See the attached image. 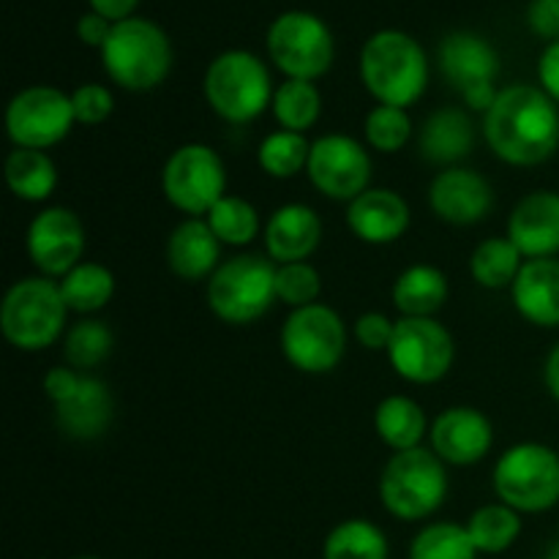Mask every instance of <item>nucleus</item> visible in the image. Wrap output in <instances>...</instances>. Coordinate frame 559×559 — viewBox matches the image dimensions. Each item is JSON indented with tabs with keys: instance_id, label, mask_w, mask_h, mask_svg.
Here are the masks:
<instances>
[{
	"instance_id": "nucleus-48",
	"label": "nucleus",
	"mask_w": 559,
	"mask_h": 559,
	"mask_svg": "<svg viewBox=\"0 0 559 559\" xmlns=\"http://www.w3.org/2000/svg\"><path fill=\"white\" fill-rule=\"evenodd\" d=\"M544 559H559V540H557L555 546H551L549 551H546V557H544Z\"/></svg>"
},
{
	"instance_id": "nucleus-15",
	"label": "nucleus",
	"mask_w": 559,
	"mask_h": 559,
	"mask_svg": "<svg viewBox=\"0 0 559 559\" xmlns=\"http://www.w3.org/2000/svg\"><path fill=\"white\" fill-rule=\"evenodd\" d=\"M311 183L331 200L353 202L371 183V156L358 140L347 134H328L311 142L309 153Z\"/></svg>"
},
{
	"instance_id": "nucleus-33",
	"label": "nucleus",
	"mask_w": 559,
	"mask_h": 559,
	"mask_svg": "<svg viewBox=\"0 0 559 559\" xmlns=\"http://www.w3.org/2000/svg\"><path fill=\"white\" fill-rule=\"evenodd\" d=\"M273 115L284 131H309L317 123L322 109L320 91L314 82L306 80H287L276 93H273Z\"/></svg>"
},
{
	"instance_id": "nucleus-4",
	"label": "nucleus",
	"mask_w": 559,
	"mask_h": 559,
	"mask_svg": "<svg viewBox=\"0 0 559 559\" xmlns=\"http://www.w3.org/2000/svg\"><path fill=\"white\" fill-rule=\"evenodd\" d=\"M66 314L69 306L58 282L47 276L20 278L11 284L0 306V331L11 347L38 353L63 336Z\"/></svg>"
},
{
	"instance_id": "nucleus-3",
	"label": "nucleus",
	"mask_w": 559,
	"mask_h": 559,
	"mask_svg": "<svg viewBox=\"0 0 559 559\" xmlns=\"http://www.w3.org/2000/svg\"><path fill=\"white\" fill-rule=\"evenodd\" d=\"M102 63L115 85L145 93L167 80L173 69V44L156 22L131 16L112 25L102 47Z\"/></svg>"
},
{
	"instance_id": "nucleus-8",
	"label": "nucleus",
	"mask_w": 559,
	"mask_h": 559,
	"mask_svg": "<svg viewBox=\"0 0 559 559\" xmlns=\"http://www.w3.org/2000/svg\"><path fill=\"white\" fill-rule=\"evenodd\" d=\"M500 502L519 513H544L559 506V453L540 442L508 448L495 467Z\"/></svg>"
},
{
	"instance_id": "nucleus-45",
	"label": "nucleus",
	"mask_w": 559,
	"mask_h": 559,
	"mask_svg": "<svg viewBox=\"0 0 559 559\" xmlns=\"http://www.w3.org/2000/svg\"><path fill=\"white\" fill-rule=\"evenodd\" d=\"M109 31H112V22L104 20V16L96 14V11L82 16L80 25H76V33H80L82 41H85L87 47H98V49H102L104 41L109 38Z\"/></svg>"
},
{
	"instance_id": "nucleus-2",
	"label": "nucleus",
	"mask_w": 559,
	"mask_h": 559,
	"mask_svg": "<svg viewBox=\"0 0 559 559\" xmlns=\"http://www.w3.org/2000/svg\"><path fill=\"white\" fill-rule=\"evenodd\" d=\"M360 80L380 104L407 109L429 85V58L407 33L380 31L364 44Z\"/></svg>"
},
{
	"instance_id": "nucleus-44",
	"label": "nucleus",
	"mask_w": 559,
	"mask_h": 559,
	"mask_svg": "<svg viewBox=\"0 0 559 559\" xmlns=\"http://www.w3.org/2000/svg\"><path fill=\"white\" fill-rule=\"evenodd\" d=\"M540 87L559 104V41H551L538 60Z\"/></svg>"
},
{
	"instance_id": "nucleus-25",
	"label": "nucleus",
	"mask_w": 559,
	"mask_h": 559,
	"mask_svg": "<svg viewBox=\"0 0 559 559\" xmlns=\"http://www.w3.org/2000/svg\"><path fill=\"white\" fill-rule=\"evenodd\" d=\"M475 145V126L464 109L445 107L429 115L420 129V153L431 164H456Z\"/></svg>"
},
{
	"instance_id": "nucleus-34",
	"label": "nucleus",
	"mask_w": 559,
	"mask_h": 559,
	"mask_svg": "<svg viewBox=\"0 0 559 559\" xmlns=\"http://www.w3.org/2000/svg\"><path fill=\"white\" fill-rule=\"evenodd\" d=\"M409 559H478L467 527L437 522L420 530L409 544Z\"/></svg>"
},
{
	"instance_id": "nucleus-27",
	"label": "nucleus",
	"mask_w": 559,
	"mask_h": 559,
	"mask_svg": "<svg viewBox=\"0 0 559 559\" xmlns=\"http://www.w3.org/2000/svg\"><path fill=\"white\" fill-rule=\"evenodd\" d=\"M374 426L388 448L396 453L413 451V448H420L426 435V413L409 396H388L377 407Z\"/></svg>"
},
{
	"instance_id": "nucleus-46",
	"label": "nucleus",
	"mask_w": 559,
	"mask_h": 559,
	"mask_svg": "<svg viewBox=\"0 0 559 559\" xmlns=\"http://www.w3.org/2000/svg\"><path fill=\"white\" fill-rule=\"evenodd\" d=\"M136 3L140 0H91V9L115 25V22L131 20V11L136 9Z\"/></svg>"
},
{
	"instance_id": "nucleus-29",
	"label": "nucleus",
	"mask_w": 559,
	"mask_h": 559,
	"mask_svg": "<svg viewBox=\"0 0 559 559\" xmlns=\"http://www.w3.org/2000/svg\"><path fill=\"white\" fill-rule=\"evenodd\" d=\"M58 284L69 311H80V314H93V311L104 309L115 295L112 271L98 262H80Z\"/></svg>"
},
{
	"instance_id": "nucleus-20",
	"label": "nucleus",
	"mask_w": 559,
	"mask_h": 559,
	"mask_svg": "<svg viewBox=\"0 0 559 559\" xmlns=\"http://www.w3.org/2000/svg\"><path fill=\"white\" fill-rule=\"evenodd\" d=\"M347 224L364 243L385 246L402 238L409 227V205L399 191L369 189L347 207Z\"/></svg>"
},
{
	"instance_id": "nucleus-37",
	"label": "nucleus",
	"mask_w": 559,
	"mask_h": 559,
	"mask_svg": "<svg viewBox=\"0 0 559 559\" xmlns=\"http://www.w3.org/2000/svg\"><path fill=\"white\" fill-rule=\"evenodd\" d=\"M112 331L107 328V322L102 320H82L66 333V360H69L71 369L87 371L93 366L104 364L112 353Z\"/></svg>"
},
{
	"instance_id": "nucleus-28",
	"label": "nucleus",
	"mask_w": 559,
	"mask_h": 559,
	"mask_svg": "<svg viewBox=\"0 0 559 559\" xmlns=\"http://www.w3.org/2000/svg\"><path fill=\"white\" fill-rule=\"evenodd\" d=\"M5 183L20 200L44 202L58 186V169L44 151L16 147L5 158Z\"/></svg>"
},
{
	"instance_id": "nucleus-49",
	"label": "nucleus",
	"mask_w": 559,
	"mask_h": 559,
	"mask_svg": "<svg viewBox=\"0 0 559 559\" xmlns=\"http://www.w3.org/2000/svg\"><path fill=\"white\" fill-rule=\"evenodd\" d=\"M74 559H102V557H74Z\"/></svg>"
},
{
	"instance_id": "nucleus-9",
	"label": "nucleus",
	"mask_w": 559,
	"mask_h": 559,
	"mask_svg": "<svg viewBox=\"0 0 559 559\" xmlns=\"http://www.w3.org/2000/svg\"><path fill=\"white\" fill-rule=\"evenodd\" d=\"M162 189L169 205L178 211L194 218L207 216L213 205L227 197L224 194L227 173H224L222 156L202 142L180 145L164 164Z\"/></svg>"
},
{
	"instance_id": "nucleus-38",
	"label": "nucleus",
	"mask_w": 559,
	"mask_h": 559,
	"mask_svg": "<svg viewBox=\"0 0 559 559\" xmlns=\"http://www.w3.org/2000/svg\"><path fill=\"white\" fill-rule=\"evenodd\" d=\"M413 136V120L402 107H380L366 115V140L380 153H399Z\"/></svg>"
},
{
	"instance_id": "nucleus-26",
	"label": "nucleus",
	"mask_w": 559,
	"mask_h": 559,
	"mask_svg": "<svg viewBox=\"0 0 559 559\" xmlns=\"http://www.w3.org/2000/svg\"><path fill=\"white\" fill-rule=\"evenodd\" d=\"M448 300V278L435 265H413L393 284V304L404 317H435Z\"/></svg>"
},
{
	"instance_id": "nucleus-22",
	"label": "nucleus",
	"mask_w": 559,
	"mask_h": 559,
	"mask_svg": "<svg viewBox=\"0 0 559 559\" xmlns=\"http://www.w3.org/2000/svg\"><path fill=\"white\" fill-rule=\"evenodd\" d=\"M222 260V240L205 218H186L167 240V265L183 282H200L216 273Z\"/></svg>"
},
{
	"instance_id": "nucleus-13",
	"label": "nucleus",
	"mask_w": 559,
	"mask_h": 559,
	"mask_svg": "<svg viewBox=\"0 0 559 559\" xmlns=\"http://www.w3.org/2000/svg\"><path fill=\"white\" fill-rule=\"evenodd\" d=\"M76 123L71 96L52 85H33L16 93L5 109V131L16 147L47 151L66 140Z\"/></svg>"
},
{
	"instance_id": "nucleus-36",
	"label": "nucleus",
	"mask_w": 559,
	"mask_h": 559,
	"mask_svg": "<svg viewBox=\"0 0 559 559\" xmlns=\"http://www.w3.org/2000/svg\"><path fill=\"white\" fill-rule=\"evenodd\" d=\"M309 153L311 142L304 134L282 129L262 140L257 158L271 178H295L300 169L309 167Z\"/></svg>"
},
{
	"instance_id": "nucleus-32",
	"label": "nucleus",
	"mask_w": 559,
	"mask_h": 559,
	"mask_svg": "<svg viewBox=\"0 0 559 559\" xmlns=\"http://www.w3.org/2000/svg\"><path fill=\"white\" fill-rule=\"evenodd\" d=\"M322 559H388V538L366 519H347L328 533Z\"/></svg>"
},
{
	"instance_id": "nucleus-23",
	"label": "nucleus",
	"mask_w": 559,
	"mask_h": 559,
	"mask_svg": "<svg viewBox=\"0 0 559 559\" xmlns=\"http://www.w3.org/2000/svg\"><path fill=\"white\" fill-rule=\"evenodd\" d=\"M513 306L538 328H559V260H527L511 287Z\"/></svg>"
},
{
	"instance_id": "nucleus-5",
	"label": "nucleus",
	"mask_w": 559,
	"mask_h": 559,
	"mask_svg": "<svg viewBox=\"0 0 559 559\" xmlns=\"http://www.w3.org/2000/svg\"><path fill=\"white\" fill-rule=\"evenodd\" d=\"M448 497L445 462L429 448L402 451L385 464L380 478V500L391 516L420 522L440 511Z\"/></svg>"
},
{
	"instance_id": "nucleus-10",
	"label": "nucleus",
	"mask_w": 559,
	"mask_h": 559,
	"mask_svg": "<svg viewBox=\"0 0 559 559\" xmlns=\"http://www.w3.org/2000/svg\"><path fill=\"white\" fill-rule=\"evenodd\" d=\"M347 349V328L331 306L311 304L293 309L282 328V353L304 374H328Z\"/></svg>"
},
{
	"instance_id": "nucleus-7",
	"label": "nucleus",
	"mask_w": 559,
	"mask_h": 559,
	"mask_svg": "<svg viewBox=\"0 0 559 559\" xmlns=\"http://www.w3.org/2000/svg\"><path fill=\"white\" fill-rule=\"evenodd\" d=\"M205 98L218 118L249 123L273 104L271 74L254 52L229 49L207 66Z\"/></svg>"
},
{
	"instance_id": "nucleus-6",
	"label": "nucleus",
	"mask_w": 559,
	"mask_h": 559,
	"mask_svg": "<svg viewBox=\"0 0 559 559\" xmlns=\"http://www.w3.org/2000/svg\"><path fill=\"white\" fill-rule=\"evenodd\" d=\"M276 273L273 260L262 254H240L222 262L207 282V306L229 325H249L276 304Z\"/></svg>"
},
{
	"instance_id": "nucleus-30",
	"label": "nucleus",
	"mask_w": 559,
	"mask_h": 559,
	"mask_svg": "<svg viewBox=\"0 0 559 559\" xmlns=\"http://www.w3.org/2000/svg\"><path fill=\"white\" fill-rule=\"evenodd\" d=\"M524 267V254L511 238H489L469 257V273L486 289L513 287L519 271Z\"/></svg>"
},
{
	"instance_id": "nucleus-21",
	"label": "nucleus",
	"mask_w": 559,
	"mask_h": 559,
	"mask_svg": "<svg viewBox=\"0 0 559 559\" xmlns=\"http://www.w3.org/2000/svg\"><path fill=\"white\" fill-rule=\"evenodd\" d=\"M322 238V222L309 205L289 202L273 211L265 224V249L267 257L278 265L289 262H306Z\"/></svg>"
},
{
	"instance_id": "nucleus-47",
	"label": "nucleus",
	"mask_w": 559,
	"mask_h": 559,
	"mask_svg": "<svg viewBox=\"0 0 559 559\" xmlns=\"http://www.w3.org/2000/svg\"><path fill=\"white\" fill-rule=\"evenodd\" d=\"M546 388H549L551 396L559 402V342L555 344V349L549 353V358H546Z\"/></svg>"
},
{
	"instance_id": "nucleus-19",
	"label": "nucleus",
	"mask_w": 559,
	"mask_h": 559,
	"mask_svg": "<svg viewBox=\"0 0 559 559\" xmlns=\"http://www.w3.org/2000/svg\"><path fill=\"white\" fill-rule=\"evenodd\" d=\"M508 238L527 260L559 254V191H533L513 207Z\"/></svg>"
},
{
	"instance_id": "nucleus-16",
	"label": "nucleus",
	"mask_w": 559,
	"mask_h": 559,
	"mask_svg": "<svg viewBox=\"0 0 559 559\" xmlns=\"http://www.w3.org/2000/svg\"><path fill=\"white\" fill-rule=\"evenodd\" d=\"M85 254V227L69 207H47L27 227V257L47 278H63Z\"/></svg>"
},
{
	"instance_id": "nucleus-24",
	"label": "nucleus",
	"mask_w": 559,
	"mask_h": 559,
	"mask_svg": "<svg viewBox=\"0 0 559 559\" xmlns=\"http://www.w3.org/2000/svg\"><path fill=\"white\" fill-rule=\"evenodd\" d=\"M55 420L71 440H96L112 424V393L102 380L82 374L76 396L55 407Z\"/></svg>"
},
{
	"instance_id": "nucleus-42",
	"label": "nucleus",
	"mask_w": 559,
	"mask_h": 559,
	"mask_svg": "<svg viewBox=\"0 0 559 559\" xmlns=\"http://www.w3.org/2000/svg\"><path fill=\"white\" fill-rule=\"evenodd\" d=\"M527 25L535 36L559 41V0H533L527 5Z\"/></svg>"
},
{
	"instance_id": "nucleus-39",
	"label": "nucleus",
	"mask_w": 559,
	"mask_h": 559,
	"mask_svg": "<svg viewBox=\"0 0 559 559\" xmlns=\"http://www.w3.org/2000/svg\"><path fill=\"white\" fill-rule=\"evenodd\" d=\"M322 293V278L314 265L309 262H289L282 265L276 273V295L293 309H304V306L317 304Z\"/></svg>"
},
{
	"instance_id": "nucleus-17",
	"label": "nucleus",
	"mask_w": 559,
	"mask_h": 559,
	"mask_svg": "<svg viewBox=\"0 0 559 559\" xmlns=\"http://www.w3.org/2000/svg\"><path fill=\"white\" fill-rule=\"evenodd\" d=\"M429 205L442 222L469 227L489 216L495 191L489 180L467 167H448L429 186Z\"/></svg>"
},
{
	"instance_id": "nucleus-41",
	"label": "nucleus",
	"mask_w": 559,
	"mask_h": 559,
	"mask_svg": "<svg viewBox=\"0 0 559 559\" xmlns=\"http://www.w3.org/2000/svg\"><path fill=\"white\" fill-rule=\"evenodd\" d=\"M393 328H396V322H393L391 317L380 314V311H369V314L358 317V322H355V338H358L366 349H385L388 353L393 338Z\"/></svg>"
},
{
	"instance_id": "nucleus-11",
	"label": "nucleus",
	"mask_w": 559,
	"mask_h": 559,
	"mask_svg": "<svg viewBox=\"0 0 559 559\" xmlns=\"http://www.w3.org/2000/svg\"><path fill=\"white\" fill-rule=\"evenodd\" d=\"M267 52L289 80L314 82L333 66V36L320 16L287 11L267 31Z\"/></svg>"
},
{
	"instance_id": "nucleus-1",
	"label": "nucleus",
	"mask_w": 559,
	"mask_h": 559,
	"mask_svg": "<svg viewBox=\"0 0 559 559\" xmlns=\"http://www.w3.org/2000/svg\"><path fill=\"white\" fill-rule=\"evenodd\" d=\"M484 134L495 156L513 167L549 162L559 147L557 102L544 87H502L484 118Z\"/></svg>"
},
{
	"instance_id": "nucleus-40",
	"label": "nucleus",
	"mask_w": 559,
	"mask_h": 559,
	"mask_svg": "<svg viewBox=\"0 0 559 559\" xmlns=\"http://www.w3.org/2000/svg\"><path fill=\"white\" fill-rule=\"evenodd\" d=\"M71 107H74L76 123L98 126L112 115L115 98L107 87L91 82V85H80L71 93Z\"/></svg>"
},
{
	"instance_id": "nucleus-31",
	"label": "nucleus",
	"mask_w": 559,
	"mask_h": 559,
	"mask_svg": "<svg viewBox=\"0 0 559 559\" xmlns=\"http://www.w3.org/2000/svg\"><path fill=\"white\" fill-rule=\"evenodd\" d=\"M467 533L478 555H502L522 535V516H519V511L508 508L506 502L484 506L469 516Z\"/></svg>"
},
{
	"instance_id": "nucleus-43",
	"label": "nucleus",
	"mask_w": 559,
	"mask_h": 559,
	"mask_svg": "<svg viewBox=\"0 0 559 559\" xmlns=\"http://www.w3.org/2000/svg\"><path fill=\"white\" fill-rule=\"evenodd\" d=\"M82 385V374H76L74 369H66V366H58V369H49L47 377H44V393H47L49 402L58 407V404L69 402V399L76 396Z\"/></svg>"
},
{
	"instance_id": "nucleus-35",
	"label": "nucleus",
	"mask_w": 559,
	"mask_h": 559,
	"mask_svg": "<svg viewBox=\"0 0 559 559\" xmlns=\"http://www.w3.org/2000/svg\"><path fill=\"white\" fill-rule=\"evenodd\" d=\"M205 222L216 233L222 243L229 246H249L260 233V213L243 197H224L213 205Z\"/></svg>"
},
{
	"instance_id": "nucleus-18",
	"label": "nucleus",
	"mask_w": 559,
	"mask_h": 559,
	"mask_svg": "<svg viewBox=\"0 0 559 559\" xmlns=\"http://www.w3.org/2000/svg\"><path fill=\"white\" fill-rule=\"evenodd\" d=\"M495 442L489 418L475 407H448L431 424V451L448 464H478Z\"/></svg>"
},
{
	"instance_id": "nucleus-14",
	"label": "nucleus",
	"mask_w": 559,
	"mask_h": 559,
	"mask_svg": "<svg viewBox=\"0 0 559 559\" xmlns=\"http://www.w3.org/2000/svg\"><path fill=\"white\" fill-rule=\"evenodd\" d=\"M440 69L445 80L462 93L469 109L489 112L500 91L495 87L500 74V58L486 38L475 33L459 31L442 38L440 44Z\"/></svg>"
},
{
	"instance_id": "nucleus-12",
	"label": "nucleus",
	"mask_w": 559,
	"mask_h": 559,
	"mask_svg": "<svg viewBox=\"0 0 559 559\" xmlns=\"http://www.w3.org/2000/svg\"><path fill=\"white\" fill-rule=\"evenodd\" d=\"M388 358L399 377L415 385H431L451 371L456 344L435 317H402L393 328Z\"/></svg>"
}]
</instances>
